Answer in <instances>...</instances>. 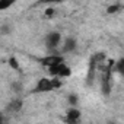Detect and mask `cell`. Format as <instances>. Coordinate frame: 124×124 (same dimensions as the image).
<instances>
[{"instance_id": "cell-2", "label": "cell", "mask_w": 124, "mask_h": 124, "mask_svg": "<svg viewBox=\"0 0 124 124\" xmlns=\"http://www.w3.org/2000/svg\"><path fill=\"white\" fill-rule=\"evenodd\" d=\"M61 42H63V38H61V34L57 31H53L45 37V45L53 53H57V48L61 45Z\"/></svg>"}, {"instance_id": "cell-7", "label": "cell", "mask_w": 124, "mask_h": 124, "mask_svg": "<svg viewBox=\"0 0 124 124\" xmlns=\"http://www.w3.org/2000/svg\"><path fill=\"white\" fill-rule=\"evenodd\" d=\"M72 76V69L66 64V63H61L60 64V72H58V78L61 79H67Z\"/></svg>"}, {"instance_id": "cell-12", "label": "cell", "mask_w": 124, "mask_h": 124, "mask_svg": "<svg viewBox=\"0 0 124 124\" xmlns=\"http://www.w3.org/2000/svg\"><path fill=\"white\" fill-rule=\"evenodd\" d=\"M18 0H0V10H6L12 5H15Z\"/></svg>"}, {"instance_id": "cell-8", "label": "cell", "mask_w": 124, "mask_h": 124, "mask_svg": "<svg viewBox=\"0 0 124 124\" xmlns=\"http://www.w3.org/2000/svg\"><path fill=\"white\" fill-rule=\"evenodd\" d=\"M121 9H123V5H121V3H112V5H109V6L107 8V15H115V13H118Z\"/></svg>"}, {"instance_id": "cell-16", "label": "cell", "mask_w": 124, "mask_h": 124, "mask_svg": "<svg viewBox=\"0 0 124 124\" xmlns=\"http://www.w3.org/2000/svg\"><path fill=\"white\" fill-rule=\"evenodd\" d=\"M10 88L13 89V92H16V93H19L22 89H23V85L21 83V82H12V85H10Z\"/></svg>"}, {"instance_id": "cell-11", "label": "cell", "mask_w": 124, "mask_h": 124, "mask_svg": "<svg viewBox=\"0 0 124 124\" xmlns=\"http://www.w3.org/2000/svg\"><path fill=\"white\" fill-rule=\"evenodd\" d=\"M51 82H53V89H60L63 86V79L58 78V76H51Z\"/></svg>"}, {"instance_id": "cell-10", "label": "cell", "mask_w": 124, "mask_h": 124, "mask_svg": "<svg viewBox=\"0 0 124 124\" xmlns=\"http://www.w3.org/2000/svg\"><path fill=\"white\" fill-rule=\"evenodd\" d=\"M9 66H10L13 70H16V72H19V70H21V64H19V61H18V58H16L15 55L9 57Z\"/></svg>"}, {"instance_id": "cell-15", "label": "cell", "mask_w": 124, "mask_h": 124, "mask_svg": "<svg viewBox=\"0 0 124 124\" xmlns=\"http://www.w3.org/2000/svg\"><path fill=\"white\" fill-rule=\"evenodd\" d=\"M54 15H55V9H54V8H45V10H44V16H45L47 19H51Z\"/></svg>"}, {"instance_id": "cell-3", "label": "cell", "mask_w": 124, "mask_h": 124, "mask_svg": "<svg viewBox=\"0 0 124 124\" xmlns=\"http://www.w3.org/2000/svg\"><path fill=\"white\" fill-rule=\"evenodd\" d=\"M37 93H47V92H51L54 91L53 89V82H51V78H39L38 82H37V86L34 89Z\"/></svg>"}, {"instance_id": "cell-6", "label": "cell", "mask_w": 124, "mask_h": 124, "mask_svg": "<svg viewBox=\"0 0 124 124\" xmlns=\"http://www.w3.org/2000/svg\"><path fill=\"white\" fill-rule=\"evenodd\" d=\"M22 107H23V101H22L21 98H15V99H12V101L8 104L6 109H8L9 112H19V111L22 109Z\"/></svg>"}, {"instance_id": "cell-5", "label": "cell", "mask_w": 124, "mask_h": 124, "mask_svg": "<svg viewBox=\"0 0 124 124\" xmlns=\"http://www.w3.org/2000/svg\"><path fill=\"white\" fill-rule=\"evenodd\" d=\"M78 48V41L72 37H67L63 42H61V53L63 54H70V53H75Z\"/></svg>"}, {"instance_id": "cell-1", "label": "cell", "mask_w": 124, "mask_h": 124, "mask_svg": "<svg viewBox=\"0 0 124 124\" xmlns=\"http://www.w3.org/2000/svg\"><path fill=\"white\" fill-rule=\"evenodd\" d=\"M37 61L42 66V67H50V66H55V64H60V63H64V57L61 55L60 53H53V54H48V55H44L41 58H37Z\"/></svg>"}, {"instance_id": "cell-17", "label": "cell", "mask_w": 124, "mask_h": 124, "mask_svg": "<svg viewBox=\"0 0 124 124\" xmlns=\"http://www.w3.org/2000/svg\"><path fill=\"white\" fill-rule=\"evenodd\" d=\"M66 0H38V5H53V3H63Z\"/></svg>"}, {"instance_id": "cell-9", "label": "cell", "mask_w": 124, "mask_h": 124, "mask_svg": "<svg viewBox=\"0 0 124 124\" xmlns=\"http://www.w3.org/2000/svg\"><path fill=\"white\" fill-rule=\"evenodd\" d=\"M114 72H117L121 76H124V57L120 58L117 63H114Z\"/></svg>"}, {"instance_id": "cell-14", "label": "cell", "mask_w": 124, "mask_h": 124, "mask_svg": "<svg viewBox=\"0 0 124 124\" xmlns=\"http://www.w3.org/2000/svg\"><path fill=\"white\" fill-rule=\"evenodd\" d=\"M12 32V25L10 23H2L0 26V34L2 35H9Z\"/></svg>"}, {"instance_id": "cell-13", "label": "cell", "mask_w": 124, "mask_h": 124, "mask_svg": "<svg viewBox=\"0 0 124 124\" xmlns=\"http://www.w3.org/2000/svg\"><path fill=\"white\" fill-rule=\"evenodd\" d=\"M67 102H69L70 107H78V104H79V96H78L76 93H70V95L67 96Z\"/></svg>"}, {"instance_id": "cell-4", "label": "cell", "mask_w": 124, "mask_h": 124, "mask_svg": "<svg viewBox=\"0 0 124 124\" xmlns=\"http://www.w3.org/2000/svg\"><path fill=\"white\" fill-rule=\"evenodd\" d=\"M80 117H82V112L78 109V107H69V109L66 111L64 121L66 123H70V124H76V123H79Z\"/></svg>"}]
</instances>
